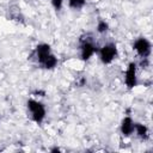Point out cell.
I'll list each match as a JSON object with an SVG mask.
<instances>
[{"instance_id": "obj_3", "label": "cell", "mask_w": 153, "mask_h": 153, "mask_svg": "<svg viewBox=\"0 0 153 153\" xmlns=\"http://www.w3.org/2000/svg\"><path fill=\"white\" fill-rule=\"evenodd\" d=\"M133 49L143 59H146L149 53H151V43L148 42V39H146L145 37H140L137 38L134 44H133Z\"/></svg>"}, {"instance_id": "obj_7", "label": "cell", "mask_w": 153, "mask_h": 153, "mask_svg": "<svg viewBox=\"0 0 153 153\" xmlns=\"http://www.w3.org/2000/svg\"><path fill=\"white\" fill-rule=\"evenodd\" d=\"M121 131H122V134L124 136H130L134 133V122L129 116H127V117H124L122 120V122H121Z\"/></svg>"}, {"instance_id": "obj_5", "label": "cell", "mask_w": 153, "mask_h": 153, "mask_svg": "<svg viewBox=\"0 0 153 153\" xmlns=\"http://www.w3.org/2000/svg\"><path fill=\"white\" fill-rule=\"evenodd\" d=\"M96 51H97L96 45L90 41H85L80 47V57H81V60L87 61V60H90L92 57V55Z\"/></svg>"}, {"instance_id": "obj_12", "label": "cell", "mask_w": 153, "mask_h": 153, "mask_svg": "<svg viewBox=\"0 0 153 153\" xmlns=\"http://www.w3.org/2000/svg\"><path fill=\"white\" fill-rule=\"evenodd\" d=\"M51 5L56 11H59V10H61V7L63 5V0H51Z\"/></svg>"}, {"instance_id": "obj_2", "label": "cell", "mask_w": 153, "mask_h": 153, "mask_svg": "<svg viewBox=\"0 0 153 153\" xmlns=\"http://www.w3.org/2000/svg\"><path fill=\"white\" fill-rule=\"evenodd\" d=\"M117 56V48L115 44L112 43H108L105 45H103L99 50V57L100 61L105 65H109L114 61V59Z\"/></svg>"}, {"instance_id": "obj_1", "label": "cell", "mask_w": 153, "mask_h": 153, "mask_svg": "<svg viewBox=\"0 0 153 153\" xmlns=\"http://www.w3.org/2000/svg\"><path fill=\"white\" fill-rule=\"evenodd\" d=\"M27 108L31 112V116H32V120L37 123H41L44 117H45V108L44 105L38 102V100H35V99H29L27 100Z\"/></svg>"}, {"instance_id": "obj_8", "label": "cell", "mask_w": 153, "mask_h": 153, "mask_svg": "<svg viewBox=\"0 0 153 153\" xmlns=\"http://www.w3.org/2000/svg\"><path fill=\"white\" fill-rule=\"evenodd\" d=\"M134 130L136 131L137 136L141 137L142 140H146L148 137V128L141 123H134Z\"/></svg>"}, {"instance_id": "obj_6", "label": "cell", "mask_w": 153, "mask_h": 153, "mask_svg": "<svg viewBox=\"0 0 153 153\" xmlns=\"http://www.w3.org/2000/svg\"><path fill=\"white\" fill-rule=\"evenodd\" d=\"M50 45L47 44V43H41L37 45L36 48V55H37V59H38V62L42 63L49 55H50Z\"/></svg>"}, {"instance_id": "obj_9", "label": "cell", "mask_w": 153, "mask_h": 153, "mask_svg": "<svg viewBox=\"0 0 153 153\" xmlns=\"http://www.w3.org/2000/svg\"><path fill=\"white\" fill-rule=\"evenodd\" d=\"M42 65H43V67L47 68V69H53V68L57 65V59H56L53 54H50V55L42 62Z\"/></svg>"}, {"instance_id": "obj_4", "label": "cell", "mask_w": 153, "mask_h": 153, "mask_svg": "<svg viewBox=\"0 0 153 153\" xmlns=\"http://www.w3.org/2000/svg\"><path fill=\"white\" fill-rule=\"evenodd\" d=\"M126 85L128 86V88H133L136 86L137 84V76H136V63L135 62H130L128 65V68L126 71Z\"/></svg>"}, {"instance_id": "obj_13", "label": "cell", "mask_w": 153, "mask_h": 153, "mask_svg": "<svg viewBox=\"0 0 153 153\" xmlns=\"http://www.w3.org/2000/svg\"><path fill=\"white\" fill-rule=\"evenodd\" d=\"M51 152H60V148L55 147V148H53V149H51Z\"/></svg>"}, {"instance_id": "obj_10", "label": "cell", "mask_w": 153, "mask_h": 153, "mask_svg": "<svg viewBox=\"0 0 153 153\" xmlns=\"http://www.w3.org/2000/svg\"><path fill=\"white\" fill-rule=\"evenodd\" d=\"M86 4L85 0H68V5L71 8H74V10H78V8H81L84 7Z\"/></svg>"}, {"instance_id": "obj_11", "label": "cell", "mask_w": 153, "mask_h": 153, "mask_svg": "<svg viewBox=\"0 0 153 153\" xmlns=\"http://www.w3.org/2000/svg\"><path fill=\"white\" fill-rule=\"evenodd\" d=\"M108 29H109V25H108L106 22H104V20H99V22H98V24H97V31H98L99 33L106 32Z\"/></svg>"}]
</instances>
